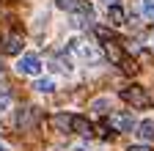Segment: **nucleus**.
I'll return each instance as SVG.
<instances>
[{
	"label": "nucleus",
	"mask_w": 154,
	"mask_h": 151,
	"mask_svg": "<svg viewBox=\"0 0 154 151\" xmlns=\"http://www.w3.org/2000/svg\"><path fill=\"white\" fill-rule=\"evenodd\" d=\"M119 96H121L127 104L138 107V110L151 107V96L146 93V88H140V85H127V88H121V93H119Z\"/></svg>",
	"instance_id": "obj_1"
},
{
	"label": "nucleus",
	"mask_w": 154,
	"mask_h": 151,
	"mask_svg": "<svg viewBox=\"0 0 154 151\" xmlns=\"http://www.w3.org/2000/svg\"><path fill=\"white\" fill-rule=\"evenodd\" d=\"M22 47H25V39H22V33H17V30L6 33L3 39H0V52L3 55H19Z\"/></svg>",
	"instance_id": "obj_2"
},
{
	"label": "nucleus",
	"mask_w": 154,
	"mask_h": 151,
	"mask_svg": "<svg viewBox=\"0 0 154 151\" xmlns=\"http://www.w3.org/2000/svg\"><path fill=\"white\" fill-rule=\"evenodd\" d=\"M105 124H107L113 132H132L135 126H138V124H135V118L129 116V113H110Z\"/></svg>",
	"instance_id": "obj_3"
},
{
	"label": "nucleus",
	"mask_w": 154,
	"mask_h": 151,
	"mask_svg": "<svg viewBox=\"0 0 154 151\" xmlns=\"http://www.w3.org/2000/svg\"><path fill=\"white\" fill-rule=\"evenodd\" d=\"M55 6L69 14H94V6L88 0H55Z\"/></svg>",
	"instance_id": "obj_4"
},
{
	"label": "nucleus",
	"mask_w": 154,
	"mask_h": 151,
	"mask_svg": "<svg viewBox=\"0 0 154 151\" xmlns=\"http://www.w3.org/2000/svg\"><path fill=\"white\" fill-rule=\"evenodd\" d=\"M17 71L19 74H30V77H36L38 71H42V61H38V55H22L17 63Z\"/></svg>",
	"instance_id": "obj_5"
},
{
	"label": "nucleus",
	"mask_w": 154,
	"mask_h": 151,
	"mask_svg": "<svg viewBox=\"0 0 154 151\" xmlns=\"http://www.w3.org/2000/svg\"><path fill=\"white\" fill-rule=\"evenodd\" d=\"M69 50L77 52V55H83V58H88V61H96V58H99V52H96L94 47H85V41H80V39L69 41Z\"/></svg>",
	"instance_id": "obj_6"
},
{
	"label": "nucleus",
	"mask_w": 154,
	"mask_h": 151,
	"mask_svg": "<svg viewBox=\"0 0 154 151\" xmlns=\"http://www.w3.org/2000/svg\"><path fill=\"white\" fill-rule=\"evenodd\" d=\"M36 124V107H22L17 113V126L19 129H30Z\"/></svg>",
	"instance_id": "obj_7"
},
{
	"label": "nucleus",
	"mask_w": 154,
	"mask_h": 151,
	"mask_svg": "<svg viewBox=\"0 0 154 151\" xmlns=\"http://www.w3.org/2000/svg\"><path fill=\"white\" fill-rule=\"evenodd\" d=\"M72 132H77V135H83V137H91L94 135V126L83 116H72Z\"/></svg>",
	"instance_id": "obj_8"
},
{
	"label": "nucleus",
	"mask_w": 154,
	"mask_h": 151,
	"mask_svg": "<svg viewBox=\"0 0 154 151\" xmlns=\"http://www.w3.org/2000/svg\"><path fill=\"white\" fill-rule=\"evenodd\" d=\"M102 47H105V55H107V58H110L116 66L124 61V52H121V47H119V44H116V39H113V41H102Z\"/></svg>",
	"instance_id": "obj_9"
},
{
	"label": "nucleus",
	"mask_w": 154,
	"mask_h": 151,
	"mask_svg": "<svg viewBox=\"0 0 154 151\" xmlns=\"http://www.w3.org/2000/svg\"><path fill=\"white\" fill-rule=\"evenodd\" d=\"M107 20H110V25H127V14H124V8H121V3L119 6H107Z\"/></svg>",
	"instance_id": "obj_10"
},
{
	"label": "nucleus",
	"mask_w": 154,
	"mask_h": 151,
	"mask_svg": "<svg viewBox=\"0 0 154 151\" xmlns=\"http://www.w3.org/2000/svg\"><path fill=\"white\" fill-rule=\"evenodd\" d=\"M50 124H52V129H58V132H72V116H66V113L52 116Z\"/></svg>",
	"instance_id": "obj_11"
},
{
	"label": "nucleus",
	"mask_w": 154,
	"mask_h": 151,
	"mask_svg": "<svg viewBox=\"0 0 154 151\" xmlns=\"http://www.w3.org/2000/svg\"><path fill=\"white\" fill-rule=\"evenodd\" d=\"M135 129H138V137H140V140H146V143L154 140V121H140Z\"/></svg>",
	"instance_id": "obj_12"
},
{
	"label": "nucleus",
	"mask_w": 154,
	"mask_h": 151,
	"mask_svg": "<svg viewBox=\"0 0 154 151\" xmlns=\"http://www.w3.org/2000/svg\"><path fill=\"white\" fill-rule=\"evenodd\" d=\"M94 20V14H74L72 17V28H88Z\"/></svg>",
	"instance_id": "obj_13"
},
{
	"label": "nucleus",
	"mask_w": 154,
	"mask_h": 151,
	"mask_svg": "<svg viewBox=\"0 0 154 151\" xmlns=\"http://www.w3.org/2000/svg\"><path fill=\"white\" fill-rule=\"evenodd\" d=\"M38 93H52L55 91V83L50 80V77H44V80H36V85H33Z\"/></svg>",
	"instance_id": "obj_14"
},
{
	"label": "nucleus",
	"mask_w": 154,
	"mask_h": 151,
	"mask_svg": "<svg viewBox=\"0 0 154 151\" xmlns=\"http://www.w3.org/2000/svg\"><path fill=\"white\" fill-rule=\"evenodd\" d=\"M94 33H96V39H99V41H113V39H116V33H113L110 28H102V25H96Z\"/></svg>",
	"instance_id": "obj_15"
},
{
	"label": "nucleus",
	"mask_w": 154,
	"mask_h": 151,
	"mask_svg": "<svg viewBox=\"0 0 154 151\" xmlns=\"http://www.w3.org/2000/svg\"><path fill=\"white\" fill-rule=\"evenodd\" d=\"M119 66H121V69H124L127 74H135V71H138V63H135V61H127V58H124V61H121Z\"/></svg>",
	"instance_id": "obj_16"
},
{
	"label": "nucleus",
	"mask_w": 154,
	"mask_h": 151,
	"mask_svg": "<svg viewBox=\"0 0 154 151\" xmlns=\"http://www.w3.org/2000/svg\"><path fill=\"white\" fill-rule=\"evenodd\" d=\"M143 47L154 55V28H151V30H146V44H143Z\"/></svg>",
	"instance_id": "obj_17"
},
{
	"label": "nucleus",
	"mask_w": 154,
	"mask_h": 151,
	"mask_svg": "<svg viewBox=\"0 0 154 151\" xmlns=\"http://www.w3.org/2000/svg\"><path fill=\"white\" fill-rule=\"evenodd\" d=\"M8 107H11V96H8V93L3 91V93H0V113H6Z\"/></svg>",
	"instance_id": "obj_18"
},
{
	"label": "nucleus",
	"mask_w": 154,
	"mask_h": 151,
	"mask_svg": "<svg viewBox=\"0 0 154 151\" xmlns=\"http://www.w3.org/2000/svg\"><path fill=\"white\" fill-rule=\"evenodd\" d=\"M143 14L149 20H154V0H143Z\"/></svg>",
	"instance_id": "obj_19"
},
{
	"label": "nucleus",
	"mask_w": 154,
	"mask_h": 151,
	"mask_svg": "<svg viewBox=\"0 0 154 151\" xmlns=\"http://www.w3.org/2000/svg\"><path fill=\"white\" fill-rule=\"evenodd\" d=\"M127 151H151V148H149V146H129Z\"/></svg>",
	"instance_id": "obj_20"
},
{
	"label": "nucleus",
	"mask_w": 154,
	"mask_h": 151,
	"mask_svg": "<svg viewBox=\"0 0 154 151\" xmlns=\"http://www.w3.org/2000/svg\"><path fill=\"white\" fill-rule=\"evenodd\" d=\"M0 151H11V148H8V143H6V140H0Z\"/></svg>",
	"instance_id": "obj_21"
},
{
	"label": "nucleus",
	"mask_w": 154,
	"mask_h": 151,
	"mask_svg": "<svg viewBox=\"0 0 154 151\" xmlns=\"http://www.w3.org/2000/svg\"><path fill=\"white\" fill-rule=\"evenodd\" d=\"M6 88V80H3V69H0V91Z\"/></svg>",
	"instance_id": "obj_22"
},
{
	"label": "nucleus",
	"mask_w": 154,
	"mask_h": 151,
	"mask_svg": "<svg viewBox=\"0 0 154 151\" xmlns=\"http://www.w3.org/2000/svg\"><path fill=\"white\" fill-rule=\"evenodd\" d=\"M105 3H107V6H119L121 0H105Z\"/></svg>",
	"instance_id": "obj_23"
}]
</instances>
